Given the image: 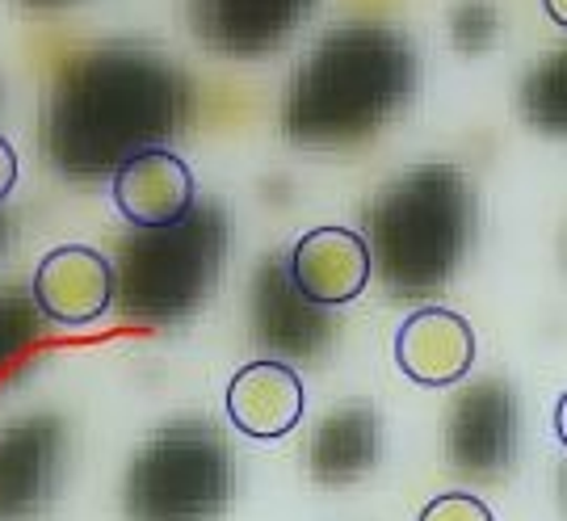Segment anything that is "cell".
<instances>
[{
	"instance_id": "obj_14",
	"label": "cell",
	"mask_w": 567,
	"mask_h": 521,
	"mask_svg": "<svg viewBox=\"0 0 567 521\" xmlns=\"http://www.w3.org/2000/svg\"><path fill=\"white\" fill-rule=\"evenodd\" d=\"M227 417L244 438H286L303 421V382L295 375V366L261 358L236 370V379L227 387Z\"/></svg>"
},
{
	"instance_id": "obj_3",
	"label": "cell",
	"mask_w": 567,
	"mask_h": 521,
	"mask_svg": "<svg viewBox=\"0 0 567 521\" xmlns=\"http://www.w3.org/2000/svg\"><path fill=\"white\" fill-rule=\"evenodd\" d=\"M370 274L391 299L437 295L475 244V190L454 164H416L365 211Z\"/></svg>"
},
{
	"instance_id": "obj_23",
	"label": "cell",
	"mask_w": 567,
	"mask_h": 521,
	"mask_svg": "<svg viewBox=\"0 0 567 521\" xmlns=\"http://www.w3.org/2000/svg\"><path fill=\"white\" fill-rule=\"evenodd\" d=\"M0 248H4V223H0Z\"/></svg>"
},
{
	"instance_id": "obj_16",
	"label": "cell",
	"mask_w": 567,
	"mask_h": 521,
	"mask_svg": "<svg viewBox=\"0 0 567 521\" xmlns=\"http://www.w3.org/2000/svg\"><path fill=\"white\" fill-rule=\"evenodd\" d=\"M526 114L543 131H564V55H550L526 81Z\"/></svg>"
},
{
	"instance_id": "obj_6",
	"label": "cell",
	"mask_w": 567,
	"mask_h": 521,
	"mask_svg": "<svg viewBox=\"0 0 567 521\" xmlns=\"http://www.w3.org/2000/svg\"><path fill=\"white\" fill-rule=\"evenodd\" d=\"M522 446V403L501 379L466 382L446 408V462L466 480L505 476Z\"/></svg>"
},
{
	"instance_id": "obj_8",
	"label": "cell",
	"mask_w": 567,
	"mask_h": 521,
	"mask_svg": "<svg viewBox=\"0 0 567 521\" xmlns=\"http://www.w3.org/2000/svg\"><path fill=\"white\" fill-rule=\"evenodd\" d=\"M68 425L51 412L0 429V521H25L60 497Z\"/></svg>"
},
{
	"instance_id": "obj_21",
	"label": "cell",
	"mask_w": 567,
	"mask_h": 521,
	"mask_svg": "<svg viewBox=\"0 0 567 521\" xmlns=\"http://www.w3.org/2000/svg\"><path fill=\"white\" fill-rule=\"evenodd\" d=\"M547 13H550V21H555V25H564V21H567V4H564V0H547Z\"/></svg>"
},
{
	"instance_id": "obj_12",
	"label": "cell",
	"mask_w": 567,
	"mask_h": 521,
	"mask_svg": "<svg viewBox=\"0 0 567 521\" xmlns=\"http://www.w3.org/2000/svg\"><path fill=\"white\" fill-rule=\"evenodd\" d=\"M110 194L118 215L131 227H168L182 223L194 206V173L182 156L164 152V147H147L140 156L122 161L110 173Z\"/></svg>"
},
{
	"instance_id": "obj_22",
	"label": "cell",
	"mask_w": 567,
	"mask_h": 521,
	"mask_svg": "<svg viewBox=\"0 0 567 521\" xmlns=\"http://www.w3.org/2000/svg\"><path fill=\"white\" fill-rule=\"evenodd\" d=\"M25 9H60V4H72V0H21Z\"/></svg>"
},
{
	"instance_id": "obj_19",
	"label": "cell",
	"mask_w": 567,
	"mask_h": 521,
	"mask_svg": "<svg viewBox=\"0 0 567 521\" xmlns=\"http://www.w3.org/2000/svg\"><path fill=\"white\" fill-rule=\"evenodd\" d=\"M454 39L463 42L466 51H484L487 42L496 39V9L492 4H471L454 18Z\"/></svg>"
},
{
	"instance_id": "obj_17",
	"label": "cell",
	"mask_w": 567,
	"mask_h": 521,
	"mask_svg": "<svg viewBox=\"0 0 567 521\" xmlns=\"http://www.w3.org/2000/svg\"><path fill=\"white\" fill-rule=\"evenodd\" d=\"M39 341V307L21 290L0 295V370Z\"/></svg>"
},
{
	"instance_id": "obj_15",
	"label": "cell",
	"mask_w": 567,
	"mask_h": 521,
	"mask_svg": "<svg viewBox=\"0 0 567 521\" xmlns=\"http://www.w3.org/2000/svg\"><path fill=\"white\" fill-rule=\"evenodd\" d=\"M383 454V429H379V412L365 400L337 403L328 412L320 429L311 433L307 446V467L316 483L324 488H344V483L362 480L365 471Z\"/></svg>"
},
{
	"instance_id": "obj_7",
	"label": "cell",
	"mask_w": 567,
	"mask_h": 521,
	"mask_svg": "<svg viewBox=\"0 0 567 521\" xmlns=\"http://www.w3.org/2000/svg\"><path fill=\"white\" fill-rule=\"evenodd\" d=\"M332 333V307L311 303L295 286L286 253H269L252 282V341L278 361H320Z\"/></svg>"
},
{
	"instance_id": "obj_18",
	"label": "cell",
	"mask_w": 567,
	"mask_h": 521,
	"mask_svg": "<svg viewBox=\"0 0 567 521\" xmlns=\"http://www.w3.org/2000/svg\"><path fill=\"white\" fill-rule=\"evenodd\" d=\"M416 521H496V518H492V509L480 497H471V492H446V497H433L421 509Z\"/></svg>"
},
{
	"instance_id": "obj_4",
	"label": "cell",
	"mask_w": 567,
	"mask_h": 521,
	"mask_svg": "<svg viewBox=\"0 0 567 521\" xmlns=\"http://www.w3.org/2000/svg\"><path fill=\"white\" fill-rule=\"evenodd\" d=\"M231 223L224 206H189L182 223L135 227L118 244L114 299L131 324L189 320L224 278Z\"/></svg>"
},
{
	"instance_id": "obj_2",
	"label": "cell",
	"mask_w": 567,
	"mask_h": 521,
	"mask_svg": "<svg viewBox=\"0 0 567 521\" xmlns=\"http://www.w3.org/2000/svg\"><path fill=\"white\" fill-rule=\"evenodd\" d=\"M421 81L416 51L386 25H341L295 68L282 131L299 147H349L404 110Z\"/></svg>"
},
{
	"instance_id": "obj_13",
	"label": "cell",
	"mask_w": 567,
	"mask_h": 521,
	"mask_svg": "<svg viewBox=\"0 0 567 521\" xmlns=\"http://www.w3.org/2000/svg\"><path fill=\"white\" fill-rule=\"evenodd\" d=\"M290 278L311 303L344 307L370 282V248L353 227H316L290 248Z\"/></svg>"
},
{
	"instance_id": "obj_9",
	"label": "cell",
	"mask_w": 567,
	"mask_h": 521,
	"mask_svg": "<svg viewBox=\"0 0 567 521\" xmlns=\"http://www.w3.org/2000/svg\"><path fill=\"white\" fill-rule=\"evenodd\" d=\"M30 299L42 320L63 324V328L97 324L114 307V265L89 244L51 248L34 269Z\"/></svg>"
},
{
	"instance_id": "obj_5",
	"label": "cell",
	"mask_w": 567,
	"mask_h": 521,
	"mask_svg": "<svg viewBox=\"0 0 567 521\" xmlns=\"http://www.w3.org/2000/svg\"><path fill=\"white\" fill-rule=\"evenodd\" d=\"M236 492L231 441L210 421H168L135 450L122 480L126 521H215Z\"/></svg>"
},
{
	"instance_id": "obj_1",
	"label": "cell",
	"mask_w": 567,
	"mask_h": 521,
	"mask_svg": "<svg viewBox=\"0 0 567 521\" xmlns=\"http://www.w3.org/2000/svg\"><path fill=\"white\" fill-rule=\"evenodd\" d=\"M189 110L185 81L143 47H93L55 72L42 105V143L68 177H105L164 147Z\"/></svg>"
},
{
	"instance_id": "obj_20",
	"label": "cell",
	"mask_w": 567,
	"mask_h": 521,
	"mask_svg": "<svg viewBox=\"0 0 567 521\" xmlns=\"http://www.w3.org/2000/svg\"><path fill=\"white\" fill-rule=\"evenodd\" d=\"M13 185H18V152L0 135V202L13 194Z\"/></svg>"
},
{
	"instance_id": "obj_11",
	"label": "cell",
	"mask_w": 567,
	"mask_h": 521,
	"mask_svg": "<svg viewBox=\"0 0 567 521\" xmlns=\"http://www.w3.org/2000/svg\"><path fill=\"white\" fill-rule=\"evenodd\" d=\"M395 366L416 387H454L475 366V328L454 307H421L395 333Z\"/></svg>"
},
{
	"instance_id": "obj_10",
	"label": "cell",
	"mask_w": 567,
	"mask_h": 521,
	"mask_svg": "<svg viewBox=\"0 0 567 521\" xmlns=\"http://www.w3.org/2000/svg\"><path fill=\"white\" fill-rule=\"evenodd\" d=\"M316 0H189L194 34L236 60L278 51L311 13Z\"/></svg>"
}]
</instances>
